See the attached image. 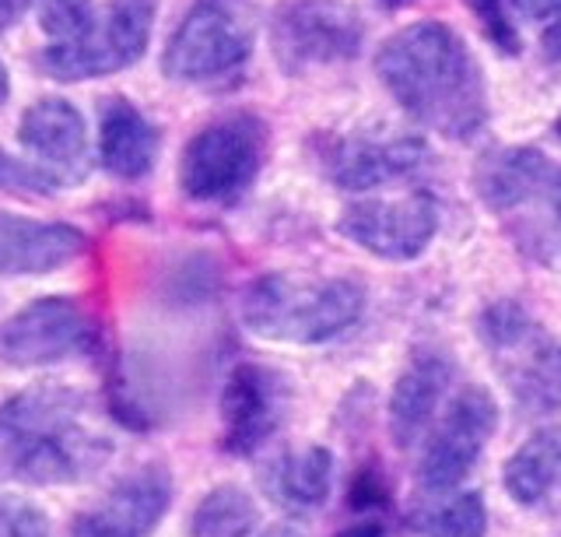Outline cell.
<instances>
[{"mask_svg": "<svg viewBox=\"0 0 561 537\" xmlns=\"http://www.w3.org/2000/svg\"><path fill=\"white\" fill-rule=\"evenodd\" d=\"M376 75L417 127L473 141L491 119L488 81L467 39L446 22H414L376 54Z\"/></svg>", "mask_w": 561, "mask_h": 537, "instance_id": "1", "label": "cell"}, {"mask_svg": "<svg viewBox=\"0 0 561 537\" xmlns=\"http://www.w3.org/2000/svg\"><path fill=\"white\" fill-rule=\"evenodd\" d=\"M110 457V432L92 397L75 387L35 384L0 404V481L28 489L78 484Z\"/></svg>", "mask_w": 561, "mask_h": 537, "instance_id": "2", "label": "cell"}, {"mask_svg": "<svg viewBox=\"0 0 561 537\" xmlns=\"http://www.w3.org/2000/svg\"><path fill=\"white\" fill-rule=\"evenodd\" d=\"M365 313V288L355 278L260 274L242 288L239 317L245 331L274 344H327L351 331Z\"/></svg>", "mask_w": 561, "mask_h": 537, "instance_id": "3", "label": "cell"}, {"mask_svg": "<svg viewBox=\"0 0 561 537\" xmlns=\"http://www.w3.org/2000/svg\"><path fill=\"white\" fill-rule=\"evenodd\" d=\"M478 338L523 414L561 408V341L523 302H488L478 317Z\"/></svg>", "mask_w": 561, "mask_h": 537, "instance_id": "4", "label": "cell"}, {"mask_svg": "<svg viewBox=\"0 0 561 537\" xmlns=\"http://www.w3.org/2000/svg\"><path fill=\"white\" fill-rule=\"evenodd\" d=\"M260 0H193L162 54V71L183 84H210L253 57Z\"/></svg>", "mask_w": 561, "mask_h": 537, "instance_id": "5", "label": "cell"}, {"mask_svg": "<svg viewBox=\"0 0 561 537\" xmlns=\"http://www.w3.org/2000/svg\"><path fill=\"white\" fill-rule=\"evenodd\" d=\"M271 130L256 113H228L190 137L180 155V190L197 204H232L267 162Z\"/></svg>", "mask_w": 561, "mask_h": 537, "instance_id": "6", "label": "cell"}, {"mask_svg": "<svg viewBox=\"0 0 561 537\" xmlns=\"http://www.w3.org/2000/svg\"><path fill=\"white\" fill-rule=\"evenodd\" d=\"M365 46V19L347 0H285L271 14V49L288 78L351 64Z\"/></svg>", "mask_w": 561, "mask_h": 537, "instance_id": "7", "label": "cell"}, {"mask_svg": "<svg viewBox=\"0 0 561 537\" xmlns=\"http://www.w3.org/2000/svg\"><path fill=\"white\" fill-rule=\"evenodd\" d=\"M499 429V404L484 387L467 384L438 414L432 436L417 460V484L432 495L456 489L481 460L488 439Z\"/></svg>", "mask_w": 561, "mask_h": 537, "instance_id": "8", "label": "cell"}, {"mask_svg": "<svg viewBox=\"0 0 561 537\" xmlns=\"http://www.w3.org/2000/svg\"><path fill=\"white\" fill-rule=\"evenodd\" d=\"M99 327L70 296H43L0 323V362L14 369L57 366L95 352Z\"/></svg>", "mask_w": 561, "mask_h": 537, "instance_id": "9", "label": "cell"}, {"mask_svg": "<svg viewBox=\"0 0 561 537\" xmlns=\"http://www.w3.org/2000/svg\"><path fill=\"white\" fill-rule=\"evenodd\" d=\"M158 0H113L92 39L81 46H46L43 71L57 81H92L134 67L151 43Z\"/></svg>", "mask_w": 561, "mask_h": 537, "instance_id": "10", "label": "cell"}, {"mask_svg": "<svg viewBox=\"0 0 561 537\" xmlns=\"http://www.w3.org/2000/svg\"><path fill=\"white\" fill-rule=\"evenodd\" d=\"M337 232L368 256L403 264V260H417L432 247L438 232V204L425 190L355 201L341 212Z\"/></svg>", "mask_w": 561, "mask_h": 537, "instance_id": "11", "label": "cell"}, {"mask_svg": "<svg viewBox=\"0 0 561 537\" xmlns=\"http://www.w3.org/2000/svg\"><path fill=\"white\" fill-rule=\"evenodd\" d=\"M432 162L417 134H337L320 141V169L337 190H376L411 180Z\"/></svg>", "mask_w": 561, "mask_h": 537, "instance_id": "12", "label": "cell"}, {"mask_svg": "<svg viewBox=\"0 0 561 537\" xmlns=\"http://www.w3.org/2000/svg\"><path fill=\"white\" fill-rule=\"evenodd\" d=\"M291 387L263 362H239L221 390V449L232 457H253L267 446L288 419Z\"/></svg>", "mask_w": 561, "mask_h": 537, "instance_id": "13", "label": "cell"}, {"mask_svg": "<svg viewBox=\"0 0 561 537\" xmlns=\"http://www.w3.org/2000/svg\"><path fill=\"white\" fill-rule=\"evenodd\" d=\"M172 506V475L162 464H145L123 475L110 492L81 510L70 537H151Z\"/></svg>", "mask_w": 561, "mask_h": 537, "instance_id": "14", "label": "cell"}, {"mask_svg": "<svg viewBox=\"0 0 561 537\" xmlns=\"http://www.w3.org/2000/svg\"><path fill=\"white\" fill-rule=\"evenodd\" d=\"M18 141L39 162L46 172H53L64 186H75L88 176V127L78 106L67 99H39L25 110Z\"/></svg>", "mask_w": 561, "mask_h": 537, "instance_id": "15", "label": "cell"}, {"mask_svg": "<svg viewBox=\"0 0 561 537\" xmlns=\"http://www.w3.org/2000/svg\"><path fill=\"white\" fill-rule=\"evenodd\" d=\"M558 165L537 148H495L473 169V190L488 212L513 215L530 204H551Z\"/></svg>", "mask_w": 561, "mask_h": 537, "instance_id": "16", "label": "cell"}, {"mask_svg": "<svg viewBox=\"0 0 561 537\" xmlns=\"http://www.w3.org/2000/svg\"><path fill=\"white\" fill-rule=\"evenodd\" d=\"M84 232L67 221H39L0 212V274H53L84 253Z\"/></svg>", "mask_w": 561, "mask_h": 537, "instance_id": "17", "label": "cell"}, {"mask_svg": "<svg viewBox=\"0 0 561 537\" xmlns=\"http://www.w3.org/2000/svg\"><path fill=\"white\" fill-rule=\"evenodd\" d=\"M453 376L456 366L446 352L421 349L411 355L390 393V436L397 446H411L421 439V432L435 419V408L449 393Z\"/></svg>", "mask_w": 561, "mask_h": 537, "instance_id": "18", "label": "cell"}, {"mask_svg": "<svg viewBox=\"0 0 561 537\" xmlns=\"http://www.w3.org/2000/svg\"><path fill=\"white\" fill-rule=\"evenodd\" d=\"M162 134L130 99L113 95L99 106V162L116 180H145L158 162Z\"/></svg>", "mask_w": 561, "mask_h": 537, "instance_id": "19", "label": "cell"}, {"mask_svg": "<svg viewBox=\"0 0 561 537\" xmlns=\"http://www.w3.org/2000/svg\"><path fill=\"white\" fill-rule=\"evenodd\" d=\"M333 484V454L323 446H306L280 454L263 471V489L288 513H312L330 499Z\"/></svg>", "mask_w": 561, "mask_h": 537, "instance_id": "20", "label": "cell"}, {"mask_svg": "<svg viewBox=\"0 0 561 537\" xmlns=\"http://www.w3.org/2000/svg\"><path fill=\"white\" fill-rule=\"evenodd\" d=\"M502 484L519 506H540L554 499L561 492V425L537 429L505 460Z\"/></svg>", "mask_w": 561, "mask_h": 537, "instance_id": "21", "label": "cell"}, {"mask_svg": "<svg viewBox=\"0 0 561 537\" xmlns=\"http://www.w3.org/2000/svg\"><path fill=\"white\" fill-rule=\"evenodd\" d=\"M260 524L253 495L239 484L210 489L190 513V537H250Z\"/></svg>", "mask_w": 561, "mask_h": 537, "instance_id": "22", "label": "cell"}, {"mask_svg": "<svg viewBox=\"0 0 561 537\" xmlns=\"http://www.w3.org/2000/svg\"><path fill=\"white\" fill-rule=\"evenodd\" d=\"M411 527L425 537H488V510L478 492H456L432 510L411 516Z\"/></svg>", "mask_w": 561, "mask_h": 537, "instance_id": "23", "label": "cell"}, {"mask_svg": "<svg viewBox=\"0 0 561 537\" xmlns=\"http://www.w3.org/2000/svg\"><path fill=\"white\" fill-rule=\"evenodd\" d=\"M99 22L95 0H39V28L49 46H81L92 39Z\"/></svg>", "mask_w": 561, "mask_h": 537, "instance_id": "24", "label": "cell"}, {"mask_svg": "<svg viewBox=\"0 0 561 537\" xmlns=\"http://www.w3.org/2000/svg\"><path fill=\"white\" fill-rule=\"evenodd\" d=\"M467 11L478 19L484 39L505 57H516L523 49L519 28L513 22V0H463Z\"/></svg>", "mask_w": 561, "mask_h": 537, "instance_id": "25", "label": "cell"}, {"mask_svg": "<svg viewBox=\"0 0 561 537\" xmlns=\"http://www.w3.org/2000/svg\"><path fill=\"white\" fill-rule=\"evenodd\" d=\"M0 190H8V194H25V197H46V194L64 190V183L53 176V172H46L39 162L11 159V155L0 148Z\"/></svg>", "mask_w": 561, "mask_h": 537, "instance_id": "26", "label": "cell"}, {"mask_svg": "<svg viewBox=\"0 0 561 537\" xmlns=\"http://www.w3.org/2000/svg\"><path fill=\"white\" fill-rule=\"evenodd\" d=\"M0 537H53L49 516L28 499L0 495Z\"/></svg>", "mask_w": 561, "mask_h": 537, "instance_id": "27", "label": "cell"}, {"mask_svg": "<svg viewBox=\"0 0 561 537\" xmlns=\"http://www.w3.org/2000/svg\"><path fill=\"white\" fill-rule=\"evenodd\" d=\"M513 11L526 22H558L561 0H513Z\"/></svg>", "mask_w": 561, "mask_h": 537, "instance_id": "28", "label": "cell"}, {"mask_svg": "<svg viewBox=\"0 0 561 537\" xmlns=\"http://www.w3.org/2000/svg\"><path fill=\"white\" fill-rule=\"evenodd\" d=\"M28 4H32V0H0V36L18 25V19L28 11Z\"/></svg>", "mask_w": 561, "mask_h": 537, "instance_id": "29", "label": "cell"}, {"mask_svg": "<svg viewBox=\"0 0 561 537\" xmlns=\"http://www.w3.org/2000/svg\"><path fill=\"white\" fill-rule=\"evenodd\" d=\"M540 46H543V57L561 64V19L551 22L548 28H543V36H540Z\"/></svg>", "mask_w": 561, "mask_h": 537, "instance_id": "30", "label": "cell"}, {"mask_svg": "<svg viewBox=\"0 0 561 537\" xmlns=\"http://www.w3.org/2000/svg\"><path fill=\"white\" fill-rule=\"evenodd\" d=\"M333 537H386V530H382L379 519H358V524H351V527L337 530Z\"/></svg>", "mask_w": 561, "mask_h": 537, "instance_id": "31", "label": "cell"}, {"mask_svg": "<svg viewBox=\"0 0 561 537\" xmlns=\"http://www.w3.org/2000/svg\"><path fill=\"white\" fill-rule=\"evenodd\" d=\"M11 99V75H8V67L0 64V106Z\"/></svg>", "mask_w": 561, "mask_h": 537, "instance_id": "32", "label": "cell"}, {"mask_svg": "<svg viewBox=\"0 0 561 537\" xmlns=\"http://www.w3.org/2000/svg\"><path fill=\"white\" fill-rule=\"evenodd\" d=\"M260 537H302L295 527H271L267 534H260Z\"/></svg>", "mask_w": 561, "mask_h": 537, "instance_id": "33", "label": "cell"}, {"mask_svg": "<svg viewBox=\"0 0 561 537\" xmlns=\"http://www.w3.org/2000/svg\"><path fill=\"white\" fill-rule=\"evenodd\" d=\"M386 8H400V4H411V0H382Z\"/></svg>", "mask_w": 561, "mask_h": 537, "instance_id": "34", "label": "cell"}, {"mask_svg": "<svg viewBox=\"0 0 561 537\" xmlns=\"http://www.w3.org/2000/svg\"><path fill=\"white\" fill-rule=\"evenodd\" d=\"M554 137H558V141H561V116L554 119Z\"/></svg>", "mask_w": 561, "mask_h": 537, "instance_id": "35", "label": "cell"}]
</instances>
